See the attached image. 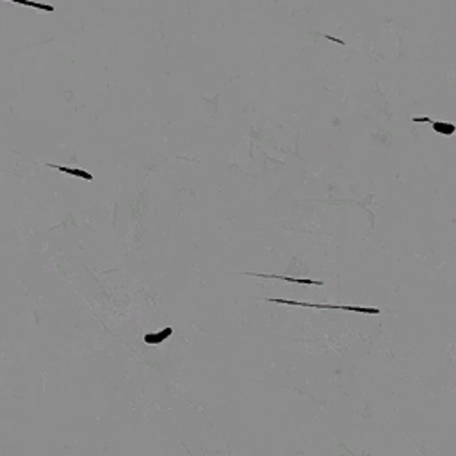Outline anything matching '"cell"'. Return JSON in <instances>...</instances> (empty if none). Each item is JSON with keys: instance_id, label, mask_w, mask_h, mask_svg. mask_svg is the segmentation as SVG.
<instances>
[{"instance_id": "8992f818", "label": "cell", "mask_w": 456, "mask_h": 456, "mask_svg": "<svg viewBox=\"0 0 456 456\" xmlns=\"http://www.w3.org/2000/svg\"><path fill=\"white\" fill-rule=\"evenodd\" d=\"M7 2H14V4H22V5H32V7L43 9V11H49V13H52V11H53L52 5L38 4V2H32V0H7Z\"/></svg>"}, {"instance_id": "3957f363", "label": "cell", "mask_w": 456, "mask_h": 456, "mask_svg": "<svg viewBox=\"0 0 456 456\" xmlns=\"http://www.w3.org/2000/svg\"><path fill=\"white\" fill-rule=\"evenodd\" d=\"M413 121H428V123H431V127H433L435 132L448 134V136L455 134V129H456L453 123H439V121H431L430 118H413Z\"/></svg>"}, {"instance_id": "277c9868", "label": "cell", "mask_w": 456, "mask_h": 456, "mask_svg": "<svg viewBox=\"0 0 456 456\" xmlns=\"http://www.w3.org/2000/svg\"><path fill=\"white\" fill-rule=\"evenodd\" d=\"M49 168H53L57 169V171H62L66 173V175H73V177H79V178H86V180H93V175L88 171H84V169H73V168H64V166H57V164H47Z\"/></svg>"}, {"instance_id": "6da1fadb", "label": "cell", "mask_w": 456, "mask_h": 456, "mask_svg": "<svg viewBox=\"0 0 456 456\" xmlns=\"http://www.w3.org/2000/svg\"><path fill=\"white\" fill-rule=\"evenodd\" d=\"M260 302L269 303H282V305H293V306H308V308H332V310H348V312H356V314H380V308H367V306H351V305H319V303H302L294 302V300H278V298H257Z\"/></svg>"}, {"instance_id": "5b68a950", "label": "cell", "mask_w": 456, "mask_h": 456, "mask_svg": "<svg viewBox=\"0 0 456 456\" xmlns=\"http://www.w3.org/2000/svg\"><path fill=\"white\" fill-rule=\"evenodd\" d=\"M173 333V328H166V330H162L160 333H148L147 337H145V342L147 344H159V342H162L166 337H169Z\"/></svg>"}, {"instance_id": "7a4b0ae2", "label": "cell", "mask_w": 456, "mask_h": 456, "mask_svg": "<svg viewBox=\"0 0 456 456\" xmlns=\"http://www.w3.org/2000/svg\"><path fill=\"white\" fill-rule=\"evenodd\" d=\"M243 275L262 276V278H280V280H287V282H294V284H303V285H324L323 282H315V280H308V278H291V276H282V275H260V273H252V271H243Z\"/></svg>"}]
</instances>
